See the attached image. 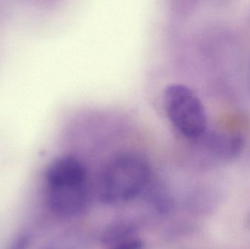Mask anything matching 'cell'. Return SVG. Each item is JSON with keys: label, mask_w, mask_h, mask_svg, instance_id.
<instances>
[{"label": "cell", "mask_w": 250, "mask_h": 249, "mask_svg": "<svg viewBox=\"0 0 250 249\" xmlns=\"http://www.w3.org/2000/svg\"><path fill=\"white\" fill-rule=\"evenodd\" d=\"M86 184L51 188L48 203L51 210L62 217L80 216L89 206V192Z\"/></svg>", "instance_id": "obj_3"}, {"label": "cell", "mask_w": 250, "mask_h": 249, "mask_svg": "<svg viewBox=\"0 0 250 249\" xmlns=\"http://www.w3.org/2000/svg\"><path fill=\"white\" fill-rule=\"evenodd\" d=\"M146 161L134 153L119 155L105 167L100 183V197L108 204L125 203L136 197L149 181Z\"/></svg>", "instance_id": "obj_1"}, {"label": "cell", "mask_w": 250, "mask_h": 249, "mask_svg": "<svg viewBox=\"0 0 250 249\" xmlns=\"http://www.w3.org/2000/svg\"><path fill=\"white\" fill-rule=\"evenodd\" d=\"M46 180L51 188L86 184V168L74 156H60L53 161L47 169Z\"/></svg>", "instance_id": "obj_4"}, {"label": "cell", "mask_w": 250, "mask_h": 249, "mask_svg": "<svg viewBox=\"0 0 250 249\" xmlns=\"http://www.w3.org/2000/svg\"><path fill=\"white\" fill-rule=\"evenodd\" d=\"M201 137L205 140L208 150L221 160H230L236 157L243 147V140L236 134L212 133L207 137L204 135Z\"/></svg>", "instance_id": "obj_5"}, {"label": "cell", "mask_w": 250, "mask_h": 249, "mask_svg": "<svg viewBox=\"0 0 250 249\" xmlns=\"http://www.w3.org/2000/svg\"></svg>", "instance_id": "obj_8"}, {"label": "cell", "mask_w": 250, "mask_h": 249, "mask_svg": "<svg viewBox=\"0 0 250 249\" xmlns=\"http://www.w3.org/2000/svg\"><path fill=\"white\" fill-rule=\"evenodd\" d=\"M163 104L170 124L185 138L197 140L205 134L207 113L190 88L182 84L170 85L165 89Z\"/></svg>", "instance_id": "obj_2"}, {"label": "cell", "mask_w": 250, "mask_h": 249, "mask_svg": "<svg viewBox=\"0 0 250 249\" xmlns=\"http://www.w3.org/2000/svg\"><path fill=\"white\" fill-rule=\"evenodd\" d=\"M144 244L141 240L135 238L119 239L109 249H143Z\"/></svg>", "instance_id": "obj_6"}, {"label": "cell", "mask_w": 250, "mask_h": 249, "mask_svg": "<svg viewBox=\"0 0 250 249\" xmlns=\"http://www.w3.org/2000/svg\"><path fill=\"white\" fill-rule=\"evenodd\" d=\"M30 237L27 235H19L10 244L8 249H28L30 245Z\"/></svg>", "instance_id": "obj_7"}]
</instances>
